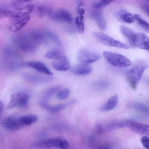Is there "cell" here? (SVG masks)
I'll list each match as a JSON object with an SVG mask.
<instances>
[{
    "label": "cell",
    "mask_w": 149,
    "mask_h": 149,
    "mask_svg": "<svg viewBox=\"0 0 149 149\" xmlns=\"http://www.w3.org/2000/svg\"><path fill=\"white\" fill-rule=\"evenodd\" d=\"M148 64L144 61H140L136 63L128 71L126 79L131 88L135 89L141 79Z\"/></svg>",
    "instance_id": "obj_1"
},
{
    "label": "cell",
    "mask_w": 149,
    "mask_h": 149,
    "mask_svg": "<svg viewBox=\"0 0 149 149\" xmlns=\"http://www.w3.org/2000/svg\"><path fill=\"white\" fill-rule=\"evenodd\" d=\"M34 146L40 148H55L67 149L68 147V141L61 137H55L44 139L35 142Z\"/></svg>",
    "instance_id": "obj_2"
},
{
    "label": "cell",
    "mask_w": 149,
    "mask_h": 149,
    "mask_svg": "<svg viewBox=\"0 0 149 149\" xmlns=\"http://www.w3.org/2000/svg\"><path fill=\"white\" fill-rule=\"evenodd\" d=\"M103 56L108 63L111 65L118 67H126L131 66L132 62L126 57L120 54L105 51Z\"/></svg>",
    "instance_id": "obj_3"
},
{
    "label": "cell",
    "mask_w": 149,
    "mask_h": 149,
    "mask_svg": "<svg viewBox=\"0 0 149 149\" xmlns=\"http://www.w3.org/2000/svg\"><path fill=\"white\" fill-rule=\"evenodd\" d=\"M93 35L97 40L106 46L125 49L130 48V46L127 44L102 33L94 32Z\"/></svg>",
    "instance_id": "obj_4"
},
{
    "label": "cell",
    "mask_w": 149,
    "mask_h": 149,
    "mask_svg": "<svg viewBox=\"0 0 149 149\" xmlns=\"http://www.w3.org/2000/svg\"><path fill=\"white\" fill-rule=\"evenodd\" d=\"M14 42L21 51L26 52L34 51L37 49L36 43L29 36L20 35L16 37Z\"/></svg>",
    "instance_id": "obj_5"
},
{
    "label": "cell",
    "mask_w": 149,
    "mask_h": 149,
    "mask_svg": "<svg viewBox=\"0 0 149 149\" xmlns=\"http://www.w3.org/2000/svg\"><path fill=\"white\" fill-rule=\"evenodd\" d=\"M30 98V95L26 93L18 92L14 93L11 96L8 107L9 108L25 107L27 105Z\"/></svg>",
    "instance_id": "obj_6"
},
{
    "label": "cell",
    "mask_w": 149,
    "mask_h": 149,
    "mask_svg": "<svg viewBox=\"0 0 149 149\" xmlns=\"http://www.w3.org/2000/svg\"><path fill=\"white\" fill-rule=\"evenodd\" d=\"M77 55V59L80 63L88 64L97 61L101 57L99 53L85 49L80 50Z\"/></svg>",
    "instance_id": "obj_7"
},
{
    "label": "cell",
    "mask_w": 149,
    "mask_h": 149,
    "mask_svg": "<svg viewBox=\"0 0 149 149\" xmlns=\"http://www.w3.org/2000/svg\"><path fill=\"white\" fill-rule=\"evenodd\" d=\"M49 17L52 20L58 23L71 24L73 21L70 13L63 9H60L53 12Z\"/></svg>",
    "instance_id": "obj_8"
},
{
    "label": "cell",
    "mask_w": 149,
    "mask_h": 149,
    "mask_svg": "<svg viewBox=\"0 0 149 149\" xmlns=\"http://www.w3.org/2000/svg\"><path fill=\"white\" fill-rule=\"evenodd\" d=\"M126 125L127 127L135 133L149 136V125L132 120H126Z\"/></svg>",
    "instance_id": "obj_9"
},
{
    "label": "cell",
    "mask_w": 149,
    "mask_h": 149,
    "mask_svg": "<svg viewBox=\"0 0 149 149\" xmlns=\"http://www.w3.org/2000/svg\"><path fill=\"white\" fill-rule=\"evenodd\" d=\"M52 64L55 69L60 71H66L69 69L70 67L68 58L63 54L54 59L52 62Z\"/></svg>",
    "instance_id": "obj_10"
},
{
    "label": "cell",
    "mask_w": 149,
    "mask_h": 149,
    "mask_svg": "<svg viewBox=\"0 0 149 149\" xmlns=\"http://www.w3.org/2000/svg\"><path fill=\"white\" fill-rule=\"evenodd\" d=\"M3 127L10 131L17 130L22 128L19 118L10 116L4 118L2 121Z\"/></svg>",
    "instance_id": "obj_11"
},
{
    "label": "cell",
    "mask_w": 149,
    "mask_h": 149,
    "mask_svg": "<svg viewBox=\"0 0 149 149\" xmlns=\"http://www.w3.org/2000/svg\"><path fill=\"white\" fill-rule=\"evenodd\" d=\"M30 18V15H28L20 18H10V29L13 31L19 30L29 22Z\"/></svg>",
    "instance_id": "obj_12"
},
{
    "label": "cell",
    "mask_w": 149,
    "mask_h": 149,
    "mask_svg": "<svg viewBox=\"0 0 149 149\" xmlns=\"http://www.w3.org/2000/svg\"><path fill=\"white\" fill-rule=\"evenodd\" d=\"M135 47L147 50H149V38L143 32L136 34L134 40Z\"/></svg>",
    "instance_id": "obj_13"
},
{
    "label": "cell",
    "mask_w": 149,
    "mask_h": 149,
    "mask_svg": "<svg viewBox=\"0 0 149 149\" xmlns=\"http://www.w3.org/2000/svg\"><path fill=\"white\" fill-rule=\"evenodd\" d=\"M92 71V67L89 64L80 63L73 66L71 69V72L76 75H88Z\"/></svg>",
    "instance_id": "obj_14"
},
{
    "label": "cell",
    "mask_w": 149,
    "mask_h": 149,
    "mask_svg": "<svg viewBox=\"0 0 149 149\" xmlns=\"http://www.w3.org/2000/svg\"><path fill=\"white\" fill-rule=\"evenodd\" d=\"M26 65L38 72L49 75H52L53 73L42 63L37 61H28Z\"/></svg>",
    "instance_id": "obj_15"
},
{
    "label": "cell",
    "mask_w": 149,
    "mask_h": 149,
    "mask_svg": "<svg viewBox=\"0 0 149 149\" xmlns=\"http://www.w3.org/2000/svg\"><path fill=\"white\" fill-rule=\"evenodd\" d=\"M77 15L75 19L77 30L81 34L83 33L84 30V15L85 11L81 8H77Z\"/></svg>",
    "instance_id": "obj_16"
},
{
    "label": "cell",
    "mask_w": 149,
    "mask_h": 149,
    "mask_svg": "<svg viewBox=\"0 0 149 149\" xmlns=\"http://www.w3.org/2000/svg\"><path fill=\"white\" fill-rule=\"evenodd\" d=\"M122 33L128 40L130 44L132 47H135L134 40L136 34L130 29L123 25L120 26Z\"/></svg>",
    "instance_id": "obj_17"
},
{
    "label": "cell",
    "mask_w": 149,
    "mask_h": 149,
    "mask_svg": "<svg viewBox=\"0 0 149 149\" xmlns=\"http://www.w3.org/2000/svg\"><path fill=\"white\" fill-rule=\"evenodd\" d=\"M91 17L95 20L99 29L104 30L107 26L106 20L102 13L99 11H94L91 14Z\"/></svg>",
    "instance_id": "obj_18"
},
{
    "label": "cell",
    "mask_w": 149,
    "mask_h": 149,
    "mask_svg": "<svg viewBox=\"0 0 149 149\" xmlns=\"http://www.w3.org/2000/svg\"><path fill=\"white\" fill-rule=\"evenodd\" d=\"M118 98L117 95H115L111 97L100 108V110L102 112L109 111L113 109L116 106Z\"/></svg>",
    "instance_id": "obj_19"
},
{
    "label": "cell",
    "mask_w": 149,
    "mask_h": 149,
    "mask_svg": "<svg viewBox=\"0 0 149 149\" xmlns=\"http://www.w3.org/2000/svg\"><path fill=\"white\" fill-rule=\"evenodd\" d=\"M76 102V100L74 99L65 103L59 104L53 106H49L46 103H42L41 104L44 108L51 112L56 113L58 112L68 106L75 103Z\"/></svg>",
    "instance_id": "obj_20"
},
{
    "label": "cell",
    "mask_w": 149,
    "mask_h": 149,
    "mask_svg": "<svg viewBox=\"0 0 149 149\" xmlns=\"http://www.w3.org/2000/svg\"><path fill=\"white\" fill-rule=\"evenodd\" d=\"M116 16L120 21L127 23H131L134 21V17L132 15L124 10H121L116 13Z\"/></svg>",
    "instance_id": "obj_21"
},
{
    "label": "cell",
    "mask_w": 149,
    "mask_h": 149,
    "mask_svg": "<svg viewBox=\"0 0 149 149\" xmlns=\"http://www.w3.org/2000/svg\"><path fill=\"white\" fill-rule=\"evenodd\" d=\"M20 123L22 126L30 125L36 122L38 120V117L36 115L29 114L22 116L19 117Z\"/></svg>",
    "instance_id": "obj_22"
},
{
    "label": "cell",
    "mask_w": 149,
    "mask_h": 149,
    "mask_svg": "<svg viewBox=\"0 0 149 149\" xmlns=\"http://www.w3.org/2000/svg\"><path fill=\"white\" fill-rule=\"evenodd\" d=\"M29 36L37 44L43 42L46 38L44 31H33L29 33Z\"/></svg>",
    "instance_id": "obj_23"
},
{
    "label": "cell",
    "mask_w": 149,
    "mask_h": 149,
    "mask_svg": "<svg viewBox=\"0 0 149 149\" xmlns=\"http://www.w3.org/2000/svg\"><path fill=\"white\" fill-rule=\"evenodd\" d=\"M3 53L5 56L11 58H17L19 57L18 53L12 46L7 45L4 48Z\"/></svg>",
    "instance_id": "obj_24"
},
{
    "label": "cell",
    "mask_w": 149,
    "mask_h": 149,
    "mask_svg": "<svg viewBox=\"0 0 149 149\" xmlns=\"http://www.w3.org/2000/svg\"><path fill=\"white\" fill-rule=\"evenodd\" d=\"M37 11L38 15L40 17L46 15L49 16L53 13L51 8L43 6H38L37 8Z\"/></svg>",
    "instance_id": "obj_25"
},
{
    "label": "cell",
    "mask_w": 149,
    "mask_h": 149,
    "mask_svg": "<svg viewBox=\"0 0 149 149\" xmlns=\"http://www.w3.org/2000/svg\"><path fill=\"white\" fill-rule=\"evenodd\" d=\"M63 54L61 51L57 48L51 49L45 53L44 56L47 59H55Z\"/></svg>",
    "instance_id": "obj_26"
},
{
    "label": "cell",
    "mask_w": 149,
    "mask_h": 149,
    "mask_svg": "<svg viewBox=\"0 0 149 149\" xmlns=\"http://www.w3.org/2000/svg\"><path fill=\"white\" fill-rule=\"evenodd\" d=\"M46 38L50 40L56 45H61V41L58 36L53 32L49 30L44 31Z\"/></svg>",
    "instance_id": "obj_27"
},
{
    "label": "cell",
    "mask_w": 149,
    "mask_h": 149,
    "mask_svg": "<svg viewBox=\"0 0 149 149\" xmlns=\"http://www.w3.org/2000/svg\"><path fill=\"white\" fill-rule=\"evenodd\" d=\"M134 17L139 25L145 31L149 33V23L138 14H134Z\"/></svg>",
    "instance_id": "obj_28"
},
{
    "label": "cell",
    "mask_w": 149,
    "mask_h": 149,
    "mask_svg": "<svg viewBox=\"0 0 149 149\" xmlns=\"http://www.w3.org/2000/svg\"><path fill=\"white\" fill-rule=\"evenodd\" d=\"M70 93V91L68 88H65L60 91L57 93V97L59 100H64L69 97Z\"/></svg>",
    "instance_id": "obj_29"
},
{
    "label": "cell",
    "mask_w": 149,
    "mask_h": 149,
    "mask_svg": "<svg viewBox=\"0 0 149 149\" xmlns=\"http://www.w3.org/2000/svg\"><path fill=\"white\" fill-rule=\"evenodd\" d=\"M134 108L138 111L146 113H149V108L145 104L140 103L134 104Z\"/></svg>",
    "instance_id": "obj_30"
},
{
    "label": "cell",
    "mask_w": 149,
    "mask_h": 149,
    "mask_svg": "<svg viewBox=\"0 0 149 149\" xmlns=\"http://www.w3.org/2000/svg\"><path fill=\"white\" fill-rule=\"evenodd\" d=\"M113 1L102 0L94 4L93 7L97 9H100L105 7L111 3Z\"/></svg>",
    "instance_id": "obj_31"
},
{
    "label": "cell",
    "mask_w": 149,
    "mask_h": 149,
    "mask_svg": "<svg viewBox=\"0 0 149 149\" xmlns=\"http://www.w3.org/2000/svg\"><path fill=\"white\" fill-rule=\"evenodd\" d=\"M141 142L146 149H149V138L148 136H143L141 139Z\"/></svg>",
    "instance_id": "obj_32"
},
{
    "label": "cell",
    "mask_w": 149,
    "mask_h": 149,
    "mask_svg": "<svg viewBox=\"0 0 149 149\" xmlns=\"http://www.w3.org/2000/svg\"><path fill=\"white\" fill-rule=\"evenodd\" d=\"M97 88L100 89L106 88L108 86V83L105 81H100L97 82Z\"/></svg>",
    "instance_id": "obj_33"
},
{
    "label": "cell",
    "mask_w": 149,
    "mask_h": 149,
    "mask_svg": "<svg viewBox=\"0 0 149 149\" xmlns=\"http://www.w3.org/2000/svg\"><path fill=\"white\" fill-rule=\"evenodd\" d=\"M34 6L32 4H29L25 6V8L27 12L29 14L31 13L34 8Z\"/></svg>",
    "instance_id": "obj_34"
},
{
    "label": "cell",
    "mask_w": 149,
    "mask_h": 149,
    "mask_svg": "<svg viewBox=\"0 0 149 149\" xmlns=\"http://www.w3.org/2000/svg\"><path fill=\"white\" fill-rule=\"evenodd\" d=\"M142 7L149 17V7L146 4H143Z\"/></svg>",
    "instance_id": "obj_35"
},
{
    "label": "cell",
    "mask_w": 149,
    "mask_h": 149,
    "mask_svg": "<svg viewBox=\"0 0 149 149\" xmlns=\"http://www.w3.org/2000/svg\"><path fill=\"white\" fill-rule=\"evenodd\" d=\"M84 5V4L81 1H79L78 3L77 8H81V7L83 6Z\"/></svg>",
    "instance_id": "obj_36"
},
{
    "label": "cell",
    "mask_w": 149,
    "mask_h": 149,
    "mask_svg": "<svg viewBox=\"0 0 149 149\" xmlns=\"http://www.w3.org/2000/svg\"><path fill=\"white\" fill-rule=\"evenodd\" d=\"M3 102H2L1 101L0 102V113L3 110Z\"/></svg>",
    "instance_id": "obj_37"
},
{
    "label": "cell",
    "mask_w": 149,
    "mask_h": 149,
    "mask_svg": "<svg viewBox=\"0 0 149 149\" xmlns=\"http://www.w3.org/2000/svg\"><path fill=\"white\" fill-rule=\"evenodd\" d=\"M148 83H149V81H148Z\"/></svg>",
    "instance_id": "obj_38"
},
{
    "label": "cell",
    "mask_w": 149,
    "mask_h": 149,
    "mask_svg": "<svg viewBox=\"0 0 149 149\" xmlns=\"http://www.w3.org/2000/svg\"><path fill=\"white\" fill-rule=\"evenodd\" d=\"M148 1L149 2V1Z\"/></svg>",
    "instance_id": "obj_39"
}]
</instances>
